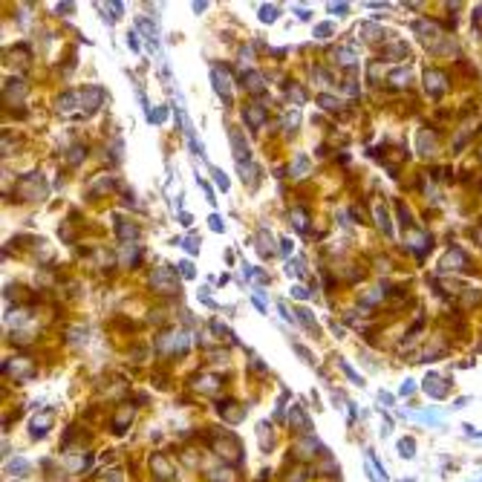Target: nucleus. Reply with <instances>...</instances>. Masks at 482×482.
Masks as SVG:
<instances>
[{
	"label": "nucleus",
	"mask_w": 482,
	"mask_h": 482,
	"mask_svg": "<svg viewBox=\"0 0 482 482\" xmlns=\"http://www.w3.org/2000/svg\"><path fill=\"white\" fill-rule=\"evenodd\" d=\"M147 283H150L153 292H162V295H179V283H177V277H173V269H168V266L156 269Z\"/></svg>",
	"instance_id": "nucleus-1"
},
{
	"label": "nucleus",
	"mask_w": 482,
	"mask_h": 482,
	"mask_svg": "<svg viewBox=\"0 0 482 482\" xmlns=\"http://www.w3.org/2000/svg\"><path fill=\"white\" fill-rule=\"evenodd\" d=\"M211 78H214V90L223 98V104L231 107V70L225 64H214L211 67Z\"/></svg>",
	"instance_id": "nucleus-2"
},
{
	"label": "nucleus",
	"mask_w": 482,
	"mask_h": 482,
	"mask_svg": "<svg viewBox=\"0 0 482 482\" xmlns=\"http://www.w3.org/2000/svg\"><path fill=\"white\" fill-rule=\"evenodd\" d=\"M448 87H450V81H448V73H445V70H436V67L425 70V90H427L430 98H442Z\"/></svg>",
	"instance_id": "nucleus-3"
},
{
	"label": "nucleus",
	"mask_w": 482,
	"mask_h": 482,
	"mask_svg": "<svg viewBox=\"0 0 482 482\" xmlns=\"http://www.w3.org/2000/svg\"><path fill=\"white\" fill-rule=\"evenodd\" d=\"M188 346H191V338H188L185 332H165V335H159V349L162 353H173L179 358V355L188 353Z\"/></svg>",
	"instance_id": "nucleus-4"
},
{
	"label": "nucleus",
	"mask_w": 482,
	"mask_h": 482,
	"mask_svg": "<svg viewBox=\"0 0 482 482\" xmlns=\"http://www.w3.org/2000/svg\"><path fill=\"white\" fill-rule=\"evenodd\" d=\"M217 413L228 422V425H237L243 416H246V407L237 402H231V399H223V402H217Z\"/></svg>",
	"instance_id": "nucleus-5"
},
{
	"label": "nucleus",
	"mask_w": 482,
	"mask_h": 482,
	"mask_svg": "<svg viewBox=\"0 0 482 482\" xmlns=\"http://www.w3.org/2000/svg\"><path fill=\"white\" fill-rule=\"evenodd\" d=\"M49 425H52V410H40L38 416H32V422H29V436L32 439H43L49 433Z\"/></svg>",
	"instance_id": "nucleus-6"
},
{
	"label": "nucleus",
	"mask_w": 482,
	"mask_h": 482,
	"mask_svg": "<svg viewBox=\"0 0 482 482\" xmlns=\"http://www.w3.org/2000/svg\"><path fill=\"white\" fill-rule=\"evenodd\" d=\"M150 468L156 471V482H173L177 479V474H173V468L168 465V459H165V453H153L150 456Z\"/></svg>",
	"instance_id": "nucleus-7"
},
{
	"label": "nucleus",
	"mask_w": 482,
	"mask_h": 482,
	"mask_svg": "<svg viewBox=\"0 0 482 482\" xmlns=\"http://www.w3.org/2000/svg\"><path fill=\"white\" fill-rule=\"evenodd\" d=\"M243 121L251 130H260L266 124V104H246L243 107Z\"/></svg>",
	"instance_id": "nucleus-8"
},
{
	"label": "nucleus",
	"mask_w": 482,
	"mask_h": 482,
	"mask_svg": "<svg viewBox=\"0 0 482 482\" xmlns=\"http://www.w3.org/2000/svg\"><path fill=\"white\" fill-rule=\"evenodd\" d=\"M468 266H471V260H468V254L459 249V246H453V249L445 254V260H442V269H445V272H450V269H453V272H459V269H468Z\"/></svg>",
	"instance_id": "nucleus-9"
},
{
	"label": "nucleus",
	"mask_w": 482,
	"mask_h": 482,
	"mask_svg": "<svg viewBox=\"0 0 482 482\" xmlns=\"http://www.w3.org/2000/svg\"><path fill=\"white\" fill-rule=\"evenodd\" d=\"M448 387L450 384L439 376H427L425 381H422V390H425L427 396H433V399H445V396H448Z\"/></svg>",
	"instance_id": "nucleus-10"
},
{
	"label": "nucleus",
	"mask_w": 482,
	"mask_h": 482,
	"mask_svg": "<svg viewBox=\"0 0 482 482\" xmlns=\"http://www.w3.org/2000/svg\"><path fill=\"white\" fill-rule=\"evenodd\" d=\"M286 425L295 427V430H300V433H306V430H309V419H306L303 407L292 404V407H289V416H286Z\"/></svg>",
	"instance_id": "nucleus-11"
},
{
	"label": "nucleus",
	"mask_w": 482,
	"mask_h": 482,
	"mask_svg": "<svg viewBox=\"0 0 482 482\" xmlns=\"http://www.w3.org/2000/svg\"><path fill=\"white\" fill-rule=\"evenodd\" d=\"M407 55H410V49H407L404 40H393V43H387V47L381 49V58H384V61H402V58H407Z\"/></svg>",
	"instance_id": "nucleus-12"
},
{
	"label": "nucleus",
	"mask_w": 482,
	"mask_h": 482,
	"mask_svg": "<svg viewBox=\"0 0 482 482\" xmlns=\"http://www.w3.org/2000/svg\"><path fill=\"white\" fill-rule=\"evenodd\" d=\"M228 136H231V145H234V156H237V165H243V162H246V165H249V145H246V142H243L240 139V130H228Z\"/></svg>",
	"instance_id": "nucleus-13"
},
{
	"label": "nucleus",
	"mask_w": 482,
	"mask_h": 482,
	"mask_svg": "<svg viewBox=\"0 0 482 482\" xmlns=\"http://www.w3.org/2000/svg\"><path fill=\"white\" fill-rule=\"evenodd\" d=\"M26 84L20 78H9L6 81V101H20V98L26 96Z\"/></svg>",
	"instance_id": "nucleus-14"
},
{
	"label": "nucleus",
	"mask_w": 482,
	"mask_h": 482,
	"mask_svg": "<svg viewBox=\"0 0 482 482\" xmlns=\"http://www.w3.org/2000/svg\"><path fill=\"white\" fill-rule=\"evenodd\" d=\"M436 133L433 130H430V133H427V130H422V136H419V153H422V156H433L436 153Z\"/></svg>",
	"instance_id": "nucleus-15"
},
{
	"label": "nucleus",
	"mask_w": 482,
	"mask_h": 482,
	"mask_svg": "<svg viewBox=\"0 0 482 482\" xmlns=\"http://www.w3.org/2000/svg\"><path fill=\"white\" fill-rule=\"evenodd\" d=\"M243 87L249 90V93H263V75L257 73V70H251V73H246L243 75Z\"/></svg>",
	"instance_id": "nucleus-16"
},
{
	"label": "nucleus",
	"mask_w": 482,
	"mask_h": 482,
	"mask_svg": "<svg viewBox=\"0 0 482 482\" xmlns=\"http://www.w3.org/2000/svg\"><path fill=\"white\" fill-rule=\"evenodd\" d=\"M116 228H119V237L124 240V246L127 243H136V237H139V228L133 223H124V220H116Z\"/></svg>",
	"instance_id": "nucleus-17"
},
{
	"label": "nucleus",
	"mask_w": 482,
	"mask_h": 482,
	"mask_svg": "<svg viewBox=\"0 0 482 482\" xmlns=\"http://www.w3.org/2000/svg\"><path fill=\"white\" fill-rule=\"evenodd\" d=\"M335 61H338L341 67H353L355 61H358V55H355L353 47H338V49H335Z\"/></svg>",
	"instance_id": "nucleus-18"
},
{
	"label": "nucleus",
	"mask_w": 482,
	"mask_h": 482,
	"mask_svg": "<svg viewBox=\"0 0 482 482\" xmlns=\"http://www.w3.org/2000/svg\"><path fill=\"white\" fill-rule=\"evenodd\" d=\"M306 170H309V156H306V153H297L295 162H292V168H289V173L292 177H306Z\"/></svg>",
	"instance_id": "nucleus-19"
},
{
	"label": "nucleus",
	"mask_w": 482,
	"mask_h": 482,
	"mask_svg": "<svg viewBox=\"0 0 482 482\" xmlns=\"http://www.w3.org/2000/svg\"><path fill=\"white\" fill-rule=\"evenodd\" d=\"M289 220H292V225H295L300 234L309 231V223H306V211H303V208H292V211H289Z\"/></svg>",
	"instance_id": "nucleus-20"
},
{
	"label": "nucleus",
	"mask_w": 482,
	"mask_h": 482,
	"mask_svg": "<svg viewBox=\"0 0 482 482\" xmlns=\"http://www.w3.org/2000/svg\"><path fill=\"white\" fill-rule=\"evenodd\" d=\"M413 29H416L422 38H436V35H439V26H436L433 20H416V24H413Z\"/></svg>",
	"instance_id": "nucleus-21"
},
{
	"label": "nucleus",
	"mask_w": 482,
	"mask_h": 482,
	"mask_svg": "<svg viewBox=\"0 0 482 482\" xmlns=\"http://www.w3.org/2000/svg\"><path fill=\"white\" fill-rule=\"evenodd\" d=\"M376 223H378V228L390 237L393 234V228H390V214H387V208L384 205H376Z\"/></svg>",
	"instance_id": "nucleus-22"
},
{
	"label": "nucleus",
	"mask_w": 482,
	"mask_h": 482,
	"mask_svg": "<svg viewBox=\"0 0 482 482\" xmlns=\"http://www.w3.org/2000/svg\"><path fill=\"white\" fill-rule=\"evenodd\" d=\"M84 156H87V147H84V145H73V147H70V156H67V165L75 168V165L84 162Z\"/></svg>",
	"instance_id": "nucleus-23"
},
{
	"label": "nucleus",
	"mask_w": 482,
	"mask_h": 482,
	"mask_svg": "<svg viewBox=\"0 0 482 482\" xmlns=\"http://www.w3.org/2000/svg\"><path fill=\"white\" fill-rule=\"evenodd\" d=\"M6 471L15 476H26L29 474V462L26 459H12V462H6Z\"/></svg>",
	"instance_id": "nucleus-24"
},
{
	"label": "nucleus",
	"mask_w": 482,
	"mask_h": 482,
	"mask_svg": "<svg viewBox=\"0 0 482 482\" xmlns=\"http://www.w3.org/2000/svg\"><path fill=\"white\" fill-rule=\"evenodd\" d=\"M127 425H130V410L121 407V410H119V416L113 419V430H116V433H121V430H124Z\"/></svg>",
	"instance_id": "nucleus-25"
},
{
	"label": "nucleus",
	"mask_w": 482,
	"mask_h": 482,
	"mask_svg": "<svg viewBox=\"0 0 482 482\" xmlns=\"http://www.w3.org/2000/svg\"><path fill=\"white\" fill-rule=\"evenodd\" d=\"M257 251L263 254V257H272V254H274V246H272V237H269V231H266V234H260Z\"/></svg>",
	"instance_id": "nucleus-26"
},
{
	"label": "nucleus",
	"mask_w": 482,
	"mask_h": 482,
	"mask_svg": "<svg viewBox=\"0 0 482 482\" xmlns=\"http://www.w3.org/2000/svg\"><path fill=\"white\" fill-rule=\"evenodd\" d=\"M165 119H168V107H153V110L147 113V121H150V124H165Z\"/></svg>",
	"instance_id": "nucleus-27"
},
{
	"label": "nucleus",
	"mask_w": 482,
	"mask_h": 482,
	"mask_svg": "<svg viewBox=\"0 0 482 482\" xmlns=\"http://www.w3.org/2000/svg\"><path fill=\"white\" fill-rule=\"evenodd\" d=\"M413 448H416V442H413L410 436H407V439H402V442H399V456H402V459H413V453H416Z\"/></svg>",
	"instance_id": "nucleus-28"
},
{
	"label": "nucleus",
	"mask_w": 482,
	"mask_h": 482,
	"mask_svg": "<svg viewBox=\"0 0 482 482\" xmlns=\"http://www.w3.org/2000/svg\"><path fill=\"white\" fill-rule=\"evenodd\" d=\"M399 223H402L404 231H413V220H410V211L404 202H399Z\"/></svg>",
	"instance_id": "nucleus-29"
},
{
	"label": "nucleus",
	"mask_w": 482,
	"mask_h": 482,
	"mask_svg": "<svg viewBox=\"0 0 482 482\" xmlns=\"http://www.w3.org/2000/svg\"><path fill=\"white\" fill-rule=\"evenodd\" d=\"M390 84H396V87H407V81H410V73L407 70H396V73H390Z\"/></svg>",
	"instance_id": "nucleus-30"
},
{
	"label": "nucleus",
	"mask_w": 482,
	"mask_h": 482,
	"mask_svg": "<svg viewBox=\"0 0 482 482\" xmlns=\"http://www.w3.org/2000/svg\"><path fill=\"white\" fill-rule=\"evenodd\" d=\"M297 321L303 323V326H309L312 332H318V323H315V318H312V312H309V309H297Z\"/></svg>",
	"instance_id": "nucleus-31"
},
{
	"label": "nucleus",
	"mask_w": 482,
	"mask_h": 482,
	"mask_svg": "<svg viewBox=\"0 0 482 482\" xmlns=\"http://www.w3.org/2000/svg\"><path fill=\"white\" fill-rule=\"evenodd\" d=\"M338 367H341V370H344V373H346V378H349V381H353V384H358V387H361V384H364V381H361V376H358V373H355V370H353V367H349V364H346V361H344V358H338Z\"/></svg>",
	"instance_id": "nucleus-32"
},
{
	"label": "nucleus",
	"mask_w": 482,
	"mask_h": 482,
	"mask_svg": "<svg viewBox=\"0 0 482 482\" xmlns=\"http://www.w3.org/2000/svg\"><path fill=\"white\" fill-rule=\"evenodd\" d=\"M277 15H280V12H277V6H260V20H263V24H274V20H277Z\"/></svg>",
	"instance_id": "nucleus-33"
},
{
	"label": "nucleus",
	"mask_w": 482,
	"mask_h": 482,
	"mask_svg": "<svg viewBox=\"0 0 482 482\" xmlns=\"http://www.w3.org/2000/svg\"><path fill=\"white\" fill-rule=\"evenodd\" d=\"M318 101H321V107H323V110H338V104H341L338 98L326 96V93H321V96H318Z\"/></svg>",
	"instance_id": "nucleus-34"
},
{
	"label": "nucleus",
	"mask_w": 482,
	"mask_h": 482,
	"mask_svg": "<svg viewBox=\"0 0 482 482\" xmlns=\"http://www.w3.org/2000/svg\"><path fill=\"white\" fill-rule=\"evenodd\" d=\"M214 182H217L220 185V191H228V188H231V182H228V177H225L223 170L220 168H214Z\"/></svg>",
	"instance_id": "nucleus-35"
},
{
	"label": "nucleus",
	"mask_w": 482,
	"mask_h": 482,
	"mask_svg": "<svg viewBox=\"0 0 482 482\" xmlns=\"http://www.w3.org/2000/svg\"><path fill=\"white\" fill-rule=\"evenodd\" d=\"M182 246H185V251H188V254H196V251H200V237L193 234V237H188V240H182Z\"/></svg>",
	"instance_id": "nucleus-36"
},
{
	"label": "nucleus",
	"mask_w": 482,
	"mask_h": 482,
	"mask_svg": "<svg viewBox=\"0 0 482 482\" xmlns=\"http://www.w3.org/2000/svg\"><path fill=\"white\" fill-rule=\"evenodd\" d=\"M177 269H179V274H182V277H188V280H191V277H196V272H193V266L188 263V260L177 263Z\"/></svg>",
	"instance_id": "nucleus-37"
},
{
	"label": "nucleus",
	"mask_w": 482,
	"mask_h": 482,
	"mask_svg": "<svg viewBox=\"0 0 482 482\" xmlns=\"http://www.w3.org/2000/svg\"><path fill=\"white\" fill-rule=\"evenodd\" d=\"M289 272L295 274V277H300V274H306V272H303V260H292V263L286 266V274H289Z\"/></svg>",
	"instance_id": "nucleus-38"
},
{
	"label": "nucleus",
	"mask_w": 482,
	"mask_h": 482,
	"mask_svg": "<svg viewBox=\"0 0 482 482\" xmlns=\"http://www.w3.org/2000/svg\"><path fill=\"white\" fill-rule=\"evenodd\" d=\"M208 225H211V231H225V223H223V217H220V214H211V217H208Z\"/></svg>",
	"instance_id": "nucleus-39"
},
{
	"label": "nucleus",
	"mask_w": 482,
	"mask_h": 482,
	"mask_svg": "<svg viewBox=\"0 0 482 482\" xmlns=\"http://www.w3.org/2000/svg\"><path fill=\"white\" fill-rule=\"evenodd\" d=\"M332 32H335V26H332V24H321V26H315V35H318V38H330Z\"/></svg>",
	"instance_id": "nucleus-40"
},
{
	"label": "nucleus",
	"mask_w": 482,
	"mask_h": 482,
	"mask_svg": "<svg viewBox=\"0 0 482 482\" xmlns=\"http://www.w3.org/2000/svg\"><path fill=\"white\" fill-rule=\"evenodd\" d=\"M330 12L338 15V17H344L346 12H349V6H346V3H330Z\"/></svg>",
	"instance_id": "nucleus-41"
},
{
	"label": "nucleus",
	"mask_w": 482,
	"mask_h": 482,
	"mask_svg": "<svg viewBox=\"0 0 482 482\" xmlns=\"http://www.w3.org/2000/svg\"><path fill=\"white\" fill-rule=\"evenodd\" d=\"M419 422H427V425H439V416L436 413H416Z\"/></svg>",
	"instance_id": "nucleus-42"
},
{
	"label": "nucleus",
	"mask_w": 482,
	"mask_h": 482,
	"mask_svg": "<svg viewBox=\"0 0 482 482\" xmlns=\"http://www.w3.org/2000/svg\"><path fill=\"white\" fill-rule=\"evenodd\" d=\"M292 249H295V243H292L289 237H283V240H280V254H283V257H289Z\"/></svg>",
	"instance_id": "nucleus-43"
},
{
	"label": "nucleus",
	"mask_w": 482,
	"mask_h": 482,
	"mask_svg": "<svg viewBox=\"0 0 482 482\" xmlns=\"http://www.w3.org/2000/svg\"><path fill=\"white\" fill-rule=\"evenodd\" d=\"M196 182H200V188L205 191V200H208V202H214V200H217V196H214V191H211V185L205 182V179H196Z\"/></svg>",
	"instance_id": "nucleus-44"
},
{
	"label": "nucleus",
	"mask_w": 482,
	"mask_h": 482,
	"mask_svg": "<svg viewBox=\"0 0 482 482\" xmlns=\"http://www.w3.org/2000/svg\"><path fill=\"white\" fill-rule=\"evenodd\" d=\"M292 295H295L297 300H306V297H312V292L303 289V286H295V289H292Z\"/></svg>",
	"instance_id": "nucleus-45"
},
{
	"label": "nucleus",
	"mask_w": 482,
	"mask_h": 482,
	"mask_svg": "<svg viewBox=\"0 0 482 482\" xmlns=\"http://www.w3.org/2000/svg\"><path fill=\"white\" fill-rule=\"evenodd\" d=\"M344 90L349 93V96H358V84H355V78H346L344 81Z\"/></svg>",
	"instance_id": "nucleus-46"
},
{
	"label": "nucleus",
	"mask_w": 482,
	"mask_h": 482,
	"mask_svg": "<svg viewBox=\"0 0 482 482\" xmlns=\"http://www.w3.org/2000/svg\"><path fill=\"white\" fill-rule=\"evenodd\" d=\"M295 353L300 355V358H303V361H312V353H309V349H306V346H300V344H295Z\"/></svg>",
	"instance_id": "nucleus-47"
},
{
	"label": "nucleus",
	"mask_w": 482,
	"mask_h": 482,
	"mask_svg": "<svg viewBox=\"0 0 482 482\" xmlns=\"http://www.w3.org/2000/svg\"><path fill=\"white\" fill-rule=\"evenodd\" d=\"M399 393H402V396H413V393H416V384H413V381H404Z\"/></svg>",
	"instance_id": "nucleus-48"
},
{
	"label": "nucleus",
	"mask_w": 482,
	"mask_h": 482,
	"mask_svg": "<svg viewBox=\"0 0 482 482\" xmlns=\"http://www.w3.org/2000/svg\"><path fill=\"white\" fill-rule=\"evenodd\" d=\"M73 12V3H61V6H55V15H70Z\"/></svg>",
	"instance_id": "nucleus-49"
},
{
	"label": "nucleus",
	"mask_w": 482,
	"mask_h": 482,
	"mask_svg": "<svg viewBox=\"0 0 482 482\" xmlns=\"http://www.w3.org/2000/svg\"><path fill=\"white\" fill-rule=\"evenodd\" d=\"M474 24H476V29H482V6L474 9Z\"/></svg>",
	"instance_id": "nucleus-50"
},
{
	"label": "nucleus",
	"mask_w": 482,
	"mask_h": 482,
	"mask_svg": "<svg viewBox=\"0 0 482 482\" xmlns=\"http://www.w3.org/2000/svg\"><path fill=\"white\" fill-rule=\"evenodd\" d=\"M251 300H254V306H257L260 312H266V300H263V297H260V295H254V297H251Z\"/></svg>",
	"instance_id": "nucleus-51"
},
{
	"label": "nucleus",
	"mask_w": 482,
	"mask_h": 482,
	"mask_svg": "<svg viewBox=\"0 0 482 482\" xmlns=\"http://www.w3.org/2000/svg\"><path fill=\"white\" fill-rule=\"evenodd\" d=\"M127 43H130V49H139V40H136V32H130V35H127Z\"/></svg>",
	"instance_id": "nucleus-52"
},
{
	"label": "nucleus",
	"mask_w": 482,
	"mask_h": 482,
	"mask_svg": "<svg viewBox=\"0 0 482 482\" xmlns=\"http://www.w3.org/2000/svg\"><path fill=\"white\" fill-rule=\"evenodd\" d=\"M107 482H121V474H119V471H110V476H107Z\"/></svg>",
	"instance_id": "nucleus-53"
},
{
	"label": "nucleus",
	"mask_w": 482,
	"mask_h": 482,
	"mask_svg": "<svg viewBox=\"0 0 482 482\" xmlns=\"http://www.w3.org/2000/svg\"><path fill=\"white\" fill-rule=\"evenodd\" d=\"M179 223H182V225H191L193 220H191V214H179Z\"/></svg>",
	"instance_id": "nucleus-54"
},
{
	"label": "nucleus",
	"mask_w": 482,
	"mask_h": 482,
	"mask_svg": "<svg viewBox=\"0 0 482 482\" xmlns=\"http://www.w3.org/2000/svg\"><path fill=\"white\" fill-rule=\"evenodd\" d=\"M378 402H384V404H390V402H393V396H390V393H381V396H378Z\"/></svg>",
	"instance_id": "nucleus-55"
},
{
	"label": "nucleus",
	"mask_w": 482,
	"mask_h": 482,
	"mask_svg": "<svg viewBox=\"0 0 482 482\" xmlns=\"http://www.w3.org/2000/svg\"><path fill=\"white\" fill-rule=\"evenodd\" d=\"M402 482H413V479H402Z\"/></svg>",
	"instance_id": "nucleus-56"
}]
</instances>
